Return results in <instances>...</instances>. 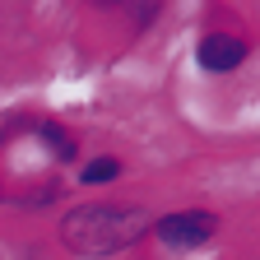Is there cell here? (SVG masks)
<instances>
[{"label":"cell","instance_id":"cell-4","mask_svg":"<svg viewBox=\"0 0 260 260\" xmlns=\"http://www.w3.org/2000/svg\"><path fill=\"white\" fill-rule=\"evenodd\" d=\"M116 172H121L116 158H98V162H88V168H84V181H88V186H103V181H112Z\"/></svg>","mask_w":260,"mask_h":260},{"label":"cell","instance_id":"cell-1","mask_svg":"<svg viewBox=\"0 0 260 260\" xmlns=\"http://www.w3.org/2000/svg\"><path fill=\"white\" fill-rule=\"evenodd\" d=\"M149 233V214L130 205H84L60 223V237L79 255H112Z\"/></svg>","mask_w":260,"mask_h":260},{"label":"cell","instance_id":"cell-3","mask_svg":"<svg viewBox=\"0 0 260 260\" xmlns=\"http://www.w3.org/2000/svg\"><path fill=\"white\" fill-rule=\"evenodd\" d=\"M242 60H246V42H237V38L214 32V38L200 42V65L205 70H237Z\"/></svg>","mask_w":260,"mask_h":260},{"label":"cell","instance_id":"cell-2","mask_svg":"<svg viewBox=\"0 0 260 260\" xmlns=\"http://www.w3.org/2000/svg\"><path fill=\"white\" fill-rule=\"evenodd\" d=\"M214 233V218L205 209H186V214H168L158 223V237L162 242H172V246H195V242H205Z\"/></svg>","mask_w":260,"mask_h":260}]
</instances>
